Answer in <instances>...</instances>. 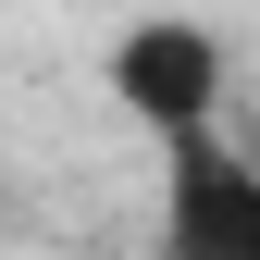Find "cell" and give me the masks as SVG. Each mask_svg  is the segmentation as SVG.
Here are the masks:
<instances>
[{"mask_svg": "<svg viewBox=\"0 0 260 260\" xmlns=\"http://www.w3.org/2000/svg\"><path fill=\"white\" fill-rule=\"evenodd\" d=\"M100 87H112V112L137 124V137H199V124L236 112V50H223V25H199V13H137L100 50Z\"/></svg>", "mask_w": 260, "mask_h": 260, "instance_id": "6da1fadb", "label": "cell"}, {"mask_svg": "<svg viewBox=\"0 0 260 260\" xmlns=\"http://www.w3.org/2000/svg\"><path fill=\"white\" fill-rule=\"evenodd\" d=\"M161 248L186 260H260V161L248 137H161Z\"/></svg>", "mask_w": 260, "mask_h": 260, "instance_id": "7a4b0ae2", "label": "cell"}, {"mask_svg": "<svg viewBox=\"0 0 260 260\" xmlns=\"http://www.w3.org/2000/svg\"><path fill=\"white\" fill-rule=\"evenodd\" d=\"M248 161H260V112H248Z\"/></svg>", "mask_w": 260, "mask_h": 260, "instance_id": "3957f363", "label": "cell"}]
</instances>
